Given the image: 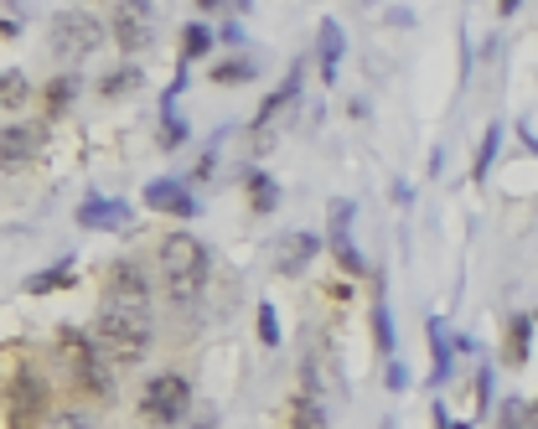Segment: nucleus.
<instances>
[{"label":"nucleus","instance_id":"39448f33","mask_svg":"<svg viewBox=\"0 0 538 429\" xmlns=\"http://www.w3.org/2000/svg\"><path fill=\"white\" fill-rule=\"evenodd\" d=\"M104 42V21L88 16V11H63L52 16V32H47V47L52 57H88Z\"/></svg>","mask_w":538,"mask_h":429},{"label":"nucleus","instance_id":"c9c22d12","mask_svg":"<svg viewBox=\"0 0 538 429\" xmlns=\"http://www.w3.org/2000/svg\"><path fill=\"white\" fill-rule=\"evenodd\" d=\"M233 6H238V11H244V6H249V0H233Z\"/></svg>","mask_w":538,"mask_h":429},{"label":"nucleus","instance_id":"b1692460","mask_svg":"<svg viewBox=\"0 0 538 429\" xmlns=\"http://www.w3.org/2000/svg\"><path fill=\"white\" fill-rule=\"evenodd\" d=\"M290 429H326V409L316 404L311 393H301V398L290 404Z\"/></svg>","mask_w":538,"mask_h":429},{"label":"nucleus","instance_id":"0eeeda50","mask_svg":"<svg viewBox=\"0 0 538 429\" xmlns=\"http://www.w3.org/2000/svg\"><path fill=\"white\" fill-rule=\"evenodd\" d=\"M109 32H114L119 52H145L156 42V6L151 0H119L109 16Z\"/></svg>","mask_w":538,"mask_h":429},{"label":"nucleus","instance_id":"9d476101","mask_svg":"<svg viewBox=\"0 0 538 429\" xmlns=\"http://www.w3.org/2000/svg\"><path fill=\"white\" fill-rule=\"evenodd\" d=\"M47 150V125H6L0 130V171H21V166H32L37 156Z\"/></svg>","mask_w":538,"mask_h":429},{"label":"nucleus","instance_id":"f257e3e1","mask_svg":"<svg viewBox=\"0 0 538 429\" xmlns=\"http://www.w3.org/2000/svg\"><path fill=\"white\" fill-rule=\"evenodd\" d=\"M213 274V254L207 243L192 233H166L161 238V280H166V300L171 305H192Z\"/></svg>","mask_w":538,"mask_h":429},{"label":"nucleus","instance_id":"6e6552de","mask_svg":"<svg viewBox=\"0 0 538 429\" xmlns=\"http://www.w3.org/2000/svg\"><path fill=\"white\" fill-rule=\"evenodd\" d=\"M104 305H119V311H145V305H151V280H145V264L114 259L104 269Z\"/></svg>","mask_w":538,"mask_h":429},{"label":"nucleus","instance_id":"f3484780","mask_svg":"<svg viewBox=\"0 0 538 429\" xmlns=\"http://www.w3.org/2000/svg\"><path fill=\"white\" fill-rule=\"evenodd\" d=\"M451 357H456V342L445 336V321H430V388L451 378Z\"/></svg>","mask_w":538,"mask_h":429},{"label":"nucleus","instance_id":"bb28decb","mask_svg":"<svg viewBox=\"0 0 538 429\" xmlns=\"http://www.w3.org/2000/svg\"><path fill=\"white\" fill-rule=\"evenodd\" d=\"M207 47H213V32H207L202 21H187V32H182V63H192V57H207Z\"/></svg>","mask_w":538,"mask_h":429},{"label":"nucleus","instance_id":"393cba45","mask_svg":"<svg viewBox=\"0 0 538 429\" xmlns=\"http://www.w3.org/2000/svg\"><path fill=\"white\" fill-rule=\"evenodd\" d=\"M73 99H78V83H73V78H52V83L42 88L47 114H68V109H73Z\"/></svg>","mask_w":538,"mask_h":429},{"label":"nucleus","instance_id":"7c9ffc66","mask_svg":"<svg viewBox=\"0 0 538 429\" xmlns=\"http://www.w3.org/2000/svg\"><path fill=\"white\" fill-rule=\"evenodd\" d=\"M471 393H476V414H487V409H492V367H476Z\"/></svg>","mask_w":538,"mask_h":429},{"label":"nucleus","instance_id":"473e14b6","mask_svg":"<svg viewBox=\"0 0 538 429\" xmlns=\"http://www.w3.org/2000/svg\"><path fill=\"white\" fill-rule=\"evenodd\" d=\"M435 429H476V424H466V419H451L440 404H435Z\"/></svg>","mask_w":538,"mask_h":429},{"label":"nucleus","instance_id":"1a4fd4ad","mask_svg":"<svg viewBox=\"0 0 538 429\" xmlns=\"http://www.w3.org/2000/svg\"><path fill=\"white\" fill-rule=\"evenodd\" d=\"M47 383L37 378V373H21V378H11V388H6V414H11V429H37V419L47 414Z\"/></svg>","mask_w":538,"mask_h":429},{"label":"nucleus","instance_id":"ddd939ff","mask_svg":"<svg viewBox=\"0 0 538 429\" xmlns=\"http://www.w3.org/2000/svg\"><path fill=\"white\" fill-rule=\"evenodd\" d=\"M295 94H301V63H295V68L285 73V83H280L275 94H269V99L259 104V114H254V140H259V145H269V140H264V135H269V125H275V119L295 104Z\"/></svg>","mask_w":538,"mask_h":429},{"label":"nucleus","instance_id":"5701e85b","mask_svg":"<svg viewBox=\"0 0 538 429\" xmlns=\"http://www.w3.org/2000/svg\"><path fill=\"white\" fill-rule=\"evenodd\" d=\"M259 78V63H249V57H223V63H213V83H254Z\"/></svg>","mask_w":538,"mask_h":429},{"label":"nucleus","instance_id":"a211bd4d","mask_svg":"<svg viewBox=\"0 0 538 429\" xmlns=\"http://www.w3.org/2000/svg\"><path fill=\"white\" fill-rule=\"evenodd\" d=\"M73 259H57L52 269H37L32 280H26V295H52V290H68L73 285Z\"/></svg>","mask_w":538,"mask_h":429},{"label":"nucleus","instance_id":"f8f14e48","mask_svg":"<svg viewBox=\"0 0 538 429\" xmlns=\"http://www.w3.org/2000/svg\"><path fill=\"white\" fill-rule=\"evenodd\" d=\"M145 207H151V212H166V218H197V197H192L176 176L145 181Z\"/></svg>","mask_w":538,"mask_h":429},{"label":"nucleus","instance_id":"c85d7f7f","mask_svg":"<svg viewBox=\"0 0 538 429\" xmlns=\"http://www.w3.org/2000/svg\"><path fill=\"white\" fill-rule=\"evenodd\" d=\"M373 342H378L383 357H394V347H399V342H394V321H388V305H383V300L373 305Z\"/></svg>","mask_w":538,"mask_h":429},{"label":"nucleus","instance_id":"2eb2a0df","mask_svg":"<svg viewBox=\"0 0 538 429\" xmlns=\"http://www.w3.org/2000/svg\"><path fill=\"white\" fill-rule=\"evenodd\" d=\"M347 57V37L337 21H321L316 26V68H321V83H337V68Z\"/></svg>","mask_w":538,"mask_h":429},{"label":"nucleus","instance_id":"4468645a","mask_svg":"<svg viewBox=\"0 0 538 429\" xmlns=\"http://www.w3.org/2000/svg\"><path fill=\"white\" fill-rule=\"evenodd\" d=\"M78 228H99V233H119V228H130V202L88 197V202L78 207Z\"/></svg>","mask_w":538,"mask_h":429},{"label":"nucleus","instance_id":"412c9836","mask_svg":"<svg viewBox=\"0 0 538 429\" xmlns=\"http://www.w3.org/2000/svg\"><path fill=\"white\" fill-rule=\"evenodd\" d=\"M135 88H145V73L130 63V68H119V73H104L99 78V94L104 99H125V94H135Z\"/></svg>","mask_w":538,"mask_h":429},{"label":"nucleus","instance_id":"423d86ee","mask_svg":"<svg viewBox=\"0 0 538 429\" xmlns=\"http://www.w3.org/2000/svg\"><path fill=\"white\" fill-rule=\"evenodd\" d=\"M352 223H357V207L347 197L326 202V243H332V259H337L342 274L357 280V274H368V264H363V254H357V243H352Z\"/></svg>","mask_w":538,"mask_h":429},{"label":"nucleus","instance_id":"dca6fc26","mask_svg":"<svg viewBox=\"0 0 538 429\" xmlns=\"http://www.w3.org/2000/svg\"><path fill=\"white\" fill-rule=\"evenodd\" d=\"M528 352H533V316H513V321H507V336H502V362L523 367Z\"/></svg>","mask_w":538,"mask_h":429},{"label":"nucleus","instance_id":"f03ea898","mask_svg":"<svg viewBox=\"0 0 538 429\" xmlns=\"http://www.w3.org/2000/svg\"><path fill=\"white\" fill-rule=\"evenodd\" d=\"M57 357H63L73 388L94 393V398H114V373H109V352L99 347V336H88L78 326L57 331Z\"/></svg>","mask_w":538,"mask_h":429},{"label":"nucleus","instance_id":"2f4dec72","mask_svg":"<svg viewBox=\"0 0 538 429\" xmlns=\"http://www.w3.org/2000/svg\"><path fill=\"white\" fill-rule=\"evenodd\" d=\"M383 383H388V393H404V388H409V367H404L399 357H388V373H383Z\"/></svg>","mask_w":538,"mask_h":429},{"label":"nucleus","instance_id":"4be33fe9","mask_svg":"<svg viewBox=\"0 0 538 429\" xmlns=\"http://www.w3.org/2000/svg\"><path fill=\"white\" fill-rule=\"evenodd\" d=\"M497 150H502V125H487L482 145H476V161H471V181H487L492 161H497Z\"/></svg>","mask_w":538,"mask_h":429},{"label":"nucleus","instance_id":"aec40b11","mask_svg":"<svg viewBox=\"0 0 538 429\" xmlns=\"http://www.w3.org/2000/svg\"><path fill=\"white\" fill-rule=\"evenodd\" d=\"M244 187H249V207L259 212V218H264V212H275V207H280V187H275V176L249 171V176H244Z\"/></svg>","mask_w":538,"mask_h":429},{"label":"nucleus","instance_id":"c756f323","mask_svg":"<svg viewBox=\"0 0 538 429\" xmlns=\"http://www.w3.org/2000/svg\"><path fill=\"white\" fill-rule=\"evenodd\" d=\"M259 342L264 347H280V316H275V305H259Z\"/></svg>","mask_w":538,"mask_h":429},{"label":"nucleus","instance_id":"cd10ccee","mask_svg":"<svg viewBox=\"0 0 538 429\" xmlns=\"http://www.w3.org/2000/svg\"><path fill=\"white\" fill-rule=\"evenodd\" d=\"M182 140H192L187 135V119L176 114V109H161V150H182Z\"/></svg>","mask_w":538,"mask_h":429},{"label":"nucleus","instance_id":"20e7f679","mask_svg":"<svg viewBox=\"0 0 538 429\" xmlns=\"http://www.w3.org/2000/svg\"><path fill=\"white\" fill-rule=\"evenodd\" d=\"M187 409H192V383L182 373H161V378L145 383V393H140V419L156 424V429L182 424Z\"/></svg>","mask_w":538,"mask_h":429},{"label":"nucleus","instance_id":"72a5a7b5","mask_svg":"<svg viewBox=\"0 0 538 429\" xmlns=\"http://www.w3.org/2000/svg\"><path fill=\"white\" fill-rule=\"evenodd\" d=\"M497 11L502 16H518V0H497Z\"/></svg>","mask_w":538,"mask_h":429},{"label":"nucleus","instance_id":"6ab92c4d","mask_svg":"<svg viewBox=\"0 0 538 429\" xmlns=\"http://www.w3.org/2000/svg\"><path fill=\"white\" fill-rule=\"evenodd\" d=\"M497 429H538V404H528V398H502Z\"/></svg>","mask_w":538,"mask_h":429},{"label":"nucleus","instance_id":"7ed1b4c3","mask_svg":"<svg viewBox=\"0 0 538 429\" xmlns=\"http://www.w3.org/2000/svg\"><path fill=\"white\" fill-rule=\"evenodd\" d=\"M94 336H99V347L114 362H140L145 352H151V321H145V311H119V305H104L99 321H94Z\"/></svg>","mask_w":538,"mask_h":429},{"label":"nucleus","instance_id":"f704fd0d","mask_svg":"<svg viewBox=\"0 0 538 429\" xmlns=\"http://www.w3.org/2000/svg\"><path fill=\"white\" fill-rule=\"evenodd\" d=\"M197 6H202V11H213V6H218V0H197Z\"/></svg>","mask_w":538,"mask_h":429},{"label":"nucleus","instance_id":"a878e982","mask_svg":"<svg viewBox=\"0 0 538 429\" xmlns=\"http://www.w3.org/2000/svg\"><path fill=\"white\" fill-rule=\"evenodd\" d=\"M26 99H32V83L21 73H0V109H21Z\"/></svg>","mask_w":538,"mask_h":429},{"label":"nucleus","instance_id":"9b49d317","mask_svg":"<svg viewBox=\"0 0 538 429\" xmlns=\"http://www.w3.org/2000/svg\"><path fill=\"white\" fill-rule=\"evenodd\" d=\"M316 254H321V238L306 233V228H295V233H280V238H275V269L290 274V280H295V274H306Z\"/></svg>","mask_w":538,"mask_h":429}]
</instances>
